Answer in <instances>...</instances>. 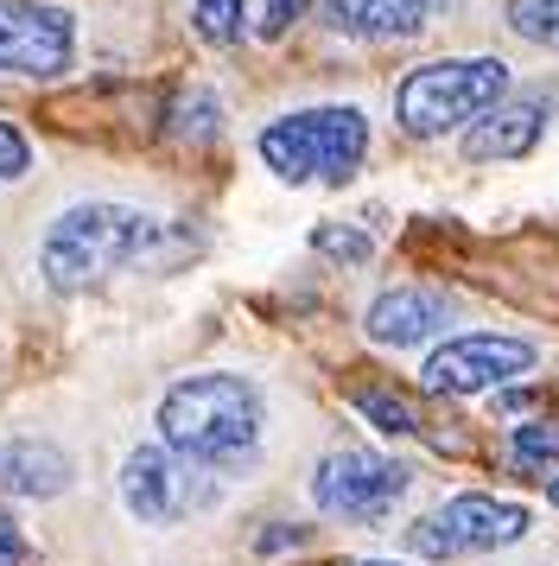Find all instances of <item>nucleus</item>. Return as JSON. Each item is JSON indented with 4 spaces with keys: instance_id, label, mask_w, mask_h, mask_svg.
<instances>
[{
    "instance_id": "nucleus-9",
    "label": "nucleus",
    "mask_w": 559,
    "mask_h": 566,
    "mask_svg": "<svg viewBox=\"0 0 559 566\" xmlns=\"http://www.w3.org/2000/svg\"><path fill=\"white\" fill-rule=\"evenodd\" d=\"M76 57V20L51 0H0V71L57 77Z\"/></svg>"
},
{
    "instance_id": "nucleus-1",
    "label": "nucleus",
    "mask_w": 559,
    "mask_h": 566,
    "mask_svg": "<svg viewBox=\"0 0 559 566\" xmlns=\"http://www.w3.org/2000/svg\"><path fill=\"white\" fill-rule=\"evenodd\" d=\"M198 255V235L152 217L140 205H71L51 217L45 242H39V274L51 293H89V286L115 281L122 268H172V261Z\"/></svg>"
},
{
    "instance_id": "nucleus-7",
    "label": "nucleus",
    "mask_w": 559,
    "mask_h": 566,
    "mask_svg": "<svg viewBox=\"0 0 559 566\" xmlns=\"http://www.w3.org/2000/svg\"><path fill=\"white\" fill-rule=\"evenodd\" d=\"M407 471L401 459H381V452H362V446H344L330 452L318 471H312V503L337 522H381L407 496Z\"/></svg>"
},
{
    "instance_id": "nucleus-2",
    "label": "nucleus",
    "mask_w": 559,
    "mask_h": 566,
    "mask_svg": "<svg viewBox=\"0 0 559 566\" xmlns=\"http://www.w3.org/2000/svg\"><path fill=\"white\" fill-rule=\"evenodd\" d=\"M267 427V401L249 376H229V369H203L184 376L159 395V446L178 459H198L210 471L242 464L261 446Z\"/></svg>"
},
{
    "instance_id": "nucleus-3",
    "label": "nucleus",
    "mask_w": 559,
    "mask_h": 566,
    "mask_svg": "<svg viewBox=\"0 0 559 566\" xmlns=\"http://www.w3.org/2000/svg\"><path fill=\"white\" fill-rule=\"evenodd\" d=\"M254 147L280 185H344L369 159V115L356 103L293 108V115L267 122Z\"/></svg>"
},
{
    "instance_id": "nucleus-8",
    "label": "nucleus",
    "mask_w": 559,
    "mask_h": 566,
    "mask_svg": "<svg viewBox=\"0 0 559 566\" xmlns=\"http://www.w3.org/2000/svg\"><path fill=\"white\" fill-rule=\"evenodd\" d=\"M534 363L540 357H534L528 337L464 332V337H445V344L420 363V388H432V395H489V388L528 376Z\"/></svg>"
},
{
    "instance_id": "nucleus-4",
    "label": "nucleus",
    "mask_w": 559,
    "mask_h": 566,
    "mask_svg": "<svg viewBox=\"0 0 559 566\" xmlns=\"http://www.w3.org/2000/svg\"><path fill=\"white\" fill-rule=\"evenodd\" d=\"M508 96L503 57H432L394 83V122L413 140H445Z\"/></svg>"
},
{
    "instance_id": "nucleus-25",
    "label": "nucleus",
    "mask_w": 559,
    "mask_h": 566,
    "mask_svg": "<svg viewBox=\"0 0 559 566\" xmlns=\"http://www.w3.org/2000/svg\"><path fill=\"white\" fill-rule=\"evenodd\" d=\"M547 496H553V510H559V478H553V484H547Z\"/></svg>"
},
{
    "instance_id": "nucleus-13",
    "label": "nucleus",
    "mask_w": 559,
    "mask_h": 566,
    "mask_svg": "<svg viewBox=\"0 0 559 566\" xmlns=\"http://www.w3.org/2000/svg\"><path fill=\"white\" fill-rule=\"evenodd\" d=\"M71 478H76L71 452L51 446V439H7L0 446V490H13V496L45 503V496H64Z\"/></svg>"
},
{
    "instance_id": "nucleus-11",
    "label": "nucleus",
    "mask_w": 559,
    "mask_h": 566,
    "mask_svg": "<svg viewBox=\"0 0 559 566\" xmlns=\"http://www.w3.org/2000/svg\"><path fill=\"white\" fill-rule=\"evenodd\" d=\"M452 325V300L432 286H388L376 293V306L362 312V332L376 337L381 350H413Z\"/></svg>"
},
{
    "instance_id": "nucleus-23",
    "label": "nucleus",
    "mask_w": 559,
    "mask_h": 566,
    "mask_svg": "<svg viewBox=\"0 0 559 566\" xmlns=\"http://www.w3.org/2000/svg\"><path fill=\"white\" fill-rule=\"evenodd\" d=\"M293 541H299V528H267V535H254V547L274 554V547H293Z\"/></svg>"
},
{
    "instance_id": "nucleus-15",
    "label": "nucleus",
    "mask_w": 559,
    "mask_h": 566,
    "mask_svg": "<svg viewBox=\"0 0 559 566\" xmlns=\"http://www.w3.org/2000/svg\"><path fill=\"white\" fill-rule=\"evenodd\" d=\"M312 249H318L325 261H337V268H369L376 235L356 230V223H318V230H312Z\"/></svg>"
},
{
    "instance_id": "nucleus-19",
    "label": "nucleus",
    "mask_w": 559,
    "mask_h": 566,
    "mask_svg": "<svg viewBox=\"0 0 559 566\" xmlns=\"http://www.w3.org/2000/svg\"><path fill=\"white\" fill-rule=\"evenodd\" d=\"M312 13V0H254V20L249 27L261 32V39H280V32H293Z\"/></svg>"
},
{
    "instance_id": "nucleus-6",
    "label": "nucleus",
    "mask_w": 559,
    "mask_h": 566,
    "mask_svg": "<svg viewBox=\"0 0 559 566\" xmlns=\"http://www.w3.org/2000/svg\"><path fill=\"white\" fill-rule=\"evenodd\" d=\"M534 528V515L521 503H503V496H483V490H464L452 503H439L432 515H420L407 528V547L420 560H464V554H496L508 541H521Z\"/></svg>"
},
{
    "instance_id": "nucleus-24",
    "label": "nucleus",
    "mask_w": 559,
    "mask_h": 566,
    "mask_svg": "<svg viewBox=\"0 0 559 566\" xmlns=\"http://www.w3.org/2000/svg\"><path fill=\"white\" fill-rule=\"evenodd\" d=\"M350 566H401V560H350Z\"/></svg>"
},
{
    "instance_id": "nucleus-14",
    "label": "nucleus",
    "mask_w": 559,
    "mask_h": 566,
    "mask_svg": "<svg viewBox=\"0 0 559 566\" xmlns=\"http://www.w3.org/2000/svg\"><path fill=\"white\" fill-rule=\"evenodd\" d=\"M249 27V0H191V32L203 45H235Z\"/></svg>"
},
{
    "instance_id": "nucleus-18",
    "label": "nucleus",
    "mask_w": 559,
    "mask_h": 566,
    "mask_svg": "<svg viewBox=\"0 0 559 566\" xmlns=\"http://www.w3.org/2000/svg\"><path fill=\"white\" fill-rule=\"evenodd\" d=\"M356 413H362V420H369V427H376V433H413V408H407L401 395H381V388H362V395H356Z\"/></svg>"
},
{
    "instance_id": "nucleus-21",
    "label": "nucleus",
    "mask_w": 559,
    "mask_h": 566,
    "mask_svg": "<svg viewBox=\"0 0 559 566\" xmlns=\"http://www.w3.org/2000/svg\"><path fill=\"white\" fill-rule=\"evenodd\" d=\"M25 166H32V140H25L13 122H0V185L7 179H20Z\"/></svg>"
},
{
    "instance_id": "nucleus-17",
    "label": "nucleus",
    "mask_w": 559,
    "mask_h": 566,
    "mask_svg": "<svg viewBox=\"0 0 559 566\" xmlns=\"http://www.w3.org/2000/svg\"><path fill=\"white\" fill-rule=\"evenodd\" d=\"M508 32L559 52V0H508Z\"/></svg>"
},
{
    "instance_id": "nucleus-22",
    "label": "nucleus",
    "mask_w": 559,
    "mask_h": 566,
    "mask_svg": "<svg viewBox=\"0 0 559 566\" xmlns=\"http://www.w3.org/2000/svg\"><path fill=\"white\" fill-rule=\"evenodd\" d=\"M25 560V541L13 535V522H0V566H20Z\"/></svg>"
},
{
    "instance_id": "nucleus-5",
    "label": "nucleus",
    "mask_w": 559,
    "mask_h": 566,
    "mask_svg": "<svg viewBox=\"0 0 559 566\" xmlns=\"http://www.w3.org/2000/svg\"><path fill=\"white\" fill-rule=\"evenodd\" d=\"M223 496V478L198 459H178L159 439L152 446H134L122 464V503L134 522L147 528H172V522H191L198 510H210Z\"/></svg>"
},
{
    "instance_id": "nucleus-10",
    "label": "nucleus",
    "mask_w": 559,
    "mask_h": 566,
    "mask_svg": "<svg viewBox=\"0 0 559 566\" xmlns=\"http://www.w3.org/2000/svg\"><path fill=\"white\" fill-rule=\"evenodd\" d=\"M553 122V96L534 90V96H508L489 115H477L464 128V159L471 166H503V159H528L540 147V134Z\"/></svg>"
},
{
    "instance_id": "nucleus-12",
    "label": "nucleus",
    "mask_w": 559,
    "mask_h": 566,
    "mask_svg": "<svg viewBox=\"0 0 559 566\" xmlns=\"http://www.w3.org/2000/svg\"><path fill=\"white\" fill-rule=\"evenodd\" d=\"M452 0H325L318 13H325L330 32H344V39H413V32L426 27L432 13H445Z\"/></svg>"
},
{
    "instance_id": "nucleus-20",
    "label": "nucleus",
    "mask_w": 559,
    "mask_h": 566,
    "mask_svg": "<svg viewBox=\"0 0 559 566\" xmlns=\"http://www.w3.org/2000/svg\"><path fill=\"white\" fill-rule=\"evenodd\" d=\"M172 128L178 134H217V128H223V103L198 90V96H184V115H178Z\"/></svg>"
},
{
    "instance_id": "nucleus-16",
    "label": "nucleus",
    "mask_w": 559,
    "mask_h": 566,
    "mask_svg": "<svg viewBox=\"0 0 559 566\" xmlns=\"http://www.w3.org/2000/svg\"><path fill=\"white\" fill-rule=\"evenodd\" d=\"M508 459L521 464V471H547V464H559V420H521L515 439H508Z\"/></svg>"
}]
</instances>
